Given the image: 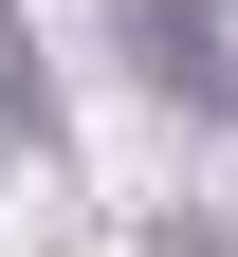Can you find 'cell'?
Returning a JSON list of instances; mask_svg holds the SVG:
<instances>
[{
    "mask_svg": "<svg viewBox=\"0 0 238 257\" xmlns=\"http://www.w3.org/2000/svg\"><path fill=\"white\" fill-rule=\"evenodd\" d=\"M110 19H128V55L183 110H238V0H110Z\"/></svg>",
    "mask_w": 238,
    "mask_h": 257,
    "instance_id": "6da1fadb",
    "label": "cell"
},
{
    "mask_svg": "<svg viewBox=\"0 0 238 257\" xmlns=\"http://www.w3.org/2000/svg\"><path fill=\"white\" fill-rule=\"evenodd\" d=\"M0 128H37V147H55V74H37V37H19V0H0Z\"/></svg>",
    "mask_w": 238,
    "mask_h": 257,
    "instance_id": "7a4b0ae2",
    "label": "cell"
},
{
    "mask_svg": "<svg viewBox=\"0 0 238 257\" xmlns=\"http://www.w3.org/2000/svg\"><path fill=\"white\" fill-rule=\"evenodd\" d=\"M147 257H238V239H220V220H147Z\"/></svg>",
    "mask_w": 238,
    "mask_h": 257,
    "instance_id": "3957f363",
    "label": "cell"
}]
</instances>
